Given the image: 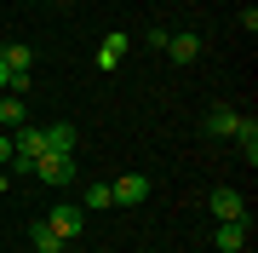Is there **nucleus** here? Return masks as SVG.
<instances>
[{"label": "nucleus", "mask_w": 258, "mask_h": 253, "mask_svg": "<svg viewBox=\"0 0 258 253\" xmlns=\"http://www.w3.org/2000/svg\"><path fill=\"white\" fill-rule=\"evenodd\" d=\"M0 64H6L12 75H29V69H35V52H29L23 40H6V46H0Z\"/></svg>", "instance_id": "obj_10"}, {"label": "nucleus", "mask_w": 258, "mask_h": 253, "mask_svg": "<svg viewBox=\"0 0 258 253\" xmlns=\"http://www.w3.org/2000/svg\"><path fill=\"white\" fill-rule=\"evenodd\" d=\"M81 207H86V213H103V207H115V201H109V178H103V184H86Z\"/></svg>", "instance_id": "obj_15"}, {"label": "nucleus", "mask_w": 258, "mask_h": 253, "mask_svg": "<svg viewBox=\"0 0 258 253\" xmlns=\"http://www.w3.org/2000/svg\"><path fill=\"white\" fill-rule=\"evenodd\" d=\"M35 178H40V184H57V190H69L81 173H75V156H40V161H35Z\"/></svg>", "instance_id": "obj_2"}, {"label": "nucleus", "mask_w": 258, "mask_h": 253, "mask_svg": "<svg viewBox=\"0 0 258 253\" xmlns=\"http://www.w3.org/2000/svg\"><path fill=\"white\" fill-rule=\"evenodd\" d=\"M207 207H212V219H247V201H241V190H230V184L212 190Z\"/></svg>", "instance_id": "obj_6"}, {"label": "nucleus", "mask_w": 258, "mask_h": 253, "mask_svg": "<svg viewBox=\"0 0 258 253\" xmlns=\"http://www.w3.org/2000/svg\"><path fill=\"white\" fill-rule=\"evenodd\" d=\"M235 144H241V156H247V167H258V121H247V115H241Z\"/></svg>", "instance_id": "obj_13"}, {"label": "nucleus", "mask_w": 258, "mask_h": 253, "mask_svg": "<svg viewBox=\"0 0 258 253\" xmlns=\"http://www.w3.org/2000/svg\"><path fill=\"white\" fill-rule=\"evenodd\" d=\"M247 225H252V219H218L212 247H218V253H241V247H247Z\"/></svg>", "instance_id": "obj_4"}, {"label": "nucleus", "mask_w": 258, "mask_h": 253, "mask_svg": "<svg viewBox=\"0 0 258 253\" xmlns=\"http://www.w3.org/2000/svg\"><path fill=\"white\" fill-rule=\"evenodd\" d=\"M52 6H57V0H52Z\"/></svg>", "instance_id": "obj_18"}, {"label": "nucleus", "mask_w": 258, "mask_h": 253, "mask_svg": "<svg viewBox=\"0 0 258 253\" xmlns=\"http://www.w3.org/2000/svg\"><path fill=\"white\" fill-rule=\"evenodd\" d=\"M109 201L115 207H144L149 201V178L144 173H120L115 184H109Z\"/></svg>", "instance_id": "obj_3"}, {"label": "nucleus", "mask_w": 258, "mask_h": 253, "mask_svg": "<svg viewBox=\"0 0 258 253\" xmlns=\"http://www.w3.org/2000/svg\"><path fill=\"white\" fill-rule=\"evenodd\" d=\"M241 253H252V247H241Z\"/></svg>", "instance_id": "obj_17"}, {"label": "nucleus", "mask_w": 258, "mask_h": 253, "mask_svg": "<svg viewBox=\"0 0 258 253\" xmlns=\"http://www.w3.org/2000/svg\"><path fill=\"white\" fill-rule=\"evenodd\" d=\"M46 225H52V236H57V242H75V236L86 230V207H75V201H57L52 213H46Z\"/></svg>", "instance_id": "obj_1"}, {"label": "nucleus", "mask_w": 258, "mask_h": 253, "mask_svg": "<svg viewBox=\"0 0 258 253\" xmlns=\"http://www.w3.org/2000/svg\"><path fill=\"white\" fill-rule=\"evenodd\" d=\"M126 52H132L126 35H103V40H98V69H103V75H115V69L126 64Z\"/></svg>", "instance_id": "obj_5"}, {"label": "nucleus", "mask_w": 258, "mask_h": 253, "mask_svg": "<svg viewBox=\"0 0 258 253\" xmlns=\"http://www.w3.org/2000/svg\"><path fill=\"white\" fill-rule=\"evenodd\" d=\"M212 138H235V127H241V115L230 110V104H218V110H207V121H201Z\"/></svg>", "instance_id": "obj_8"}, {"label": "nucleus", "mask_w": 258, "mask_h": 253, "mask_svg": "<svg viewBox=\"0 0 258 253\" xmlns=\"http://www.w3.org/2000/svg\"><path fill=\"white\" fill-rule=\"evenodd\" d=\"M29 247H35V253H63V242L52 236L46 219H35V225H29Z\"/></svg>", "instance_id": "obj_12"}, {"label": "nucleus", "mask_w": 258, "mask_h": 253, "mask_svg": "<svg viewBox=\"0 0 258 253\" xmlns=\"http://www.w3.org/2000/svg\"><path fill=\"white\" fill-rule=\"evenodd\" d=\"M46 132V156H75V138H81V132H75L69 121H57V127H40Z\"/></svg>", "instance_id": "obj_9"}, {"label": "nucleus", "mask_w": 258, "mask_h": 253, "mask_svg": "<svg viewBox=\"0 0 258 253\" xmlns=\"http://www.w3.org/2000/svg\"><path fill=\"white\" fill-rule=\"evenodd\" d=\"M166 58L172 64H195L201 58V35H166Z\"/></svg>", "instance_id": "obj_11"}, {"label": "nucleus", "mask_w": 258, "mask_h": 253, "mask_svg": "<svg viewBox=\"0 0 258 253\" xmlns=\"http://www.w3.org/2000/svg\"><path fill=\"white\" fill-rule=\"evenodd\" d=\"M12 156L40 161V156H46V132H40V127H18V138H12Z\"/></svg>", "instance_id": "obj_7"}, {"label": "nucleus", "mask_w": 258, "mask_h": 253, "mask_svg": "<svg viewBox=\"0 0 258 253\" xmlns=\"http://www.w3.org/2000/svg\"><path fill=\"white\" fill-rule=\"evenodd\" d=\"M6 161H12V138L0 132V167H6Z\"/></svg>", "instance_id": "obj_16"}, {"label": "nucleus", "mask_w": 258, "mask_h": 253, "mask_svg": "<svg viewBox=\"0 0 258 253\" xmlns=\"http://www.w3.org/2000/svg\"><path fill=\"white\" fill-rule=\"evenodd\" d=\"M0 127H29V110H23V98H18V92L0 98Z\"/></svg>", "instance_id": "obj_14"}]
</instances>
